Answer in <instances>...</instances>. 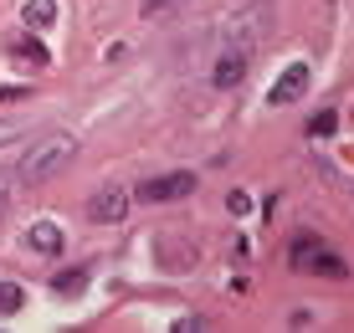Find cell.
Instances as JSON below:
<instances>
[{
  "label": "cell",
  "mask_w": 354,
  "mask_h": 333,
  "mask_svg": "<svg viewBox=\"0 0 354 333\" xmlns=\"http://www.w3.org/2000/svg\"><path fill=\"white\" fill-rule=\"evenodd\" d=\"M77 154V139L72 133H46V139H36L26 154H21V164H16V175L21 184H46L52 175H62V164Z\"/></svg>",
  "instance_id": "cell-1"
},
{
  "label": "cell",
  "mask_w": 354,
  "mask_h": 333,
  "mask_svg": "<svg viewBox=\"0 0 354 333\" xmlns=\"http://www.w3.org/2000/svg\"><path fill=\"white\" fill-rule=\"evenodd\" d=\"M298 272H313V277H349V267H344V256H334L328 246L319 241V236H298L292 241V256H288Z\"/></svg>",
  "instance_id": "cell-2"
},
{
  "label": "cell",
  "mask_w": 354,
  "mask_h": 333,
  "mask_svg": "<svg viewBox=\"0 0 354 333\" xmlns=\"http://www.w3.org/2000/svg\"><path fill=\"white\" fill-rule=\"evenodd\" d=\"M190 190H195V175H190V169H180V175H154V180H144L133 195H139L144 205H165V200L190 195Z\"/></svg>",
  "instance_id": "cell-3"
},
{
  "label": "cell",
  "mask_w": 354,
  "mask_h": 333,
  "mask_svg": "<svg viewBox=\"0 0 354 333\" xmlns=\"http://www.w3.org/2000/svg\"><path fill=\"white\" fill-rule=\"evenodd\" d=\"M308 82H313V67H308V61H292V67H283L277 88L267 93V103H272V108H292L303 93H308Z\"/></svg>",
  "instance_id": "cell-4"
},
{
  "label": "cell",
  "mask_w": 354,
  "mask_h": 333,
  "mask_svg": "<svg viewBox=\"0 0 354 333\" xmlns=\"http://www.w3.org/2000/svg\"><path fill=\"white\" fill-rule=\"evenodd\" d=\"M88 220H97V226H118V220H129V190H118V184L97 190L88 200Z\"/></svg>",
  "instance_id": "cell-5"
},
{
  "label": "cell",
  "mask_w": 354,
  "mask_h": 333,
  "mask_svg": "<svg viewBox=\"0 0 354 333\" xmlns=\"http://www.w3.org/2000/svg\"><path fill=\"white\" fill-rule=\"evenodd\" d=\"M247 67H252V52H247V46H226V52L216 57L211 82H216V88H236V82L247 77Z\"/></svg>",
  "instance_id": "cell-6"
},
{
  "label": "cell",
  "mask_w": 354,
  "mask_h": 333,
  "mask_svg": "<svg viewBox=\"0 0 354 333\" xmlns=\"http://www.w3.org/2000/svg\"><path fill=\"white\" fill-rule=\"evenodd\" d=\"M26 246H31L36 256H57L67 246V236H62L57 220H31V226H26Z\"/></svg>",
  "instance_id": "cell-7"
},
{
  "label": "cell",
  "mask_w": 354,
  "mask_h": 333,
  "mask_svg": "<svg viewBox=\"0 0 354 333\" xmlns=\"http://www.w3.org/2000/svg\"><path fill=\"white\" fill-rule=\"evenodd\" d=\"M6 46H10V57L31 61V67H46V61H52V52H46V46L31 36V26H26V31H16V36H6Z\"/></svg>",
  "instance_id": "cell-8"
},
{
  "label": "cell",
  "mask_w": 354,
  "mask_h": 333,
  "mask_svg": "<svg viewBox=\"0 0 354 333\" xmlns=\"http://www.w3.org/2000/svg\"><path fill=\"white\" fill-rule=\"evenodd\" d=\"M52 21H57V0H21V26L46 31Z\"/></svg>",
  "instance_id": "cell-9"
},
{
  "label": "cell",
  "mask_w": 354,
  "mask_h": 333,
  "mask_svg": "<svg viewBox=\"0 0 354 333\" xmlns=\"http://www.w3.org/2000/svg\"><path fill=\"white\" fill-rule=\"evenodd\" d=\"M82 282H88V272H82V267H72V272H62V277L52 282V287L62 292V298H77V292H82Z\"/></svg>",
  "instance_id": "cell-10"
},
{
  "label": "cell",
  "mask_w": 354,
  "mask_h": 333,
  "mask_svg": "<svg viewBox=\"0 0 354 333\" xmlns=\"http://www.w3.org/2000/svg\"><path fill=\"white\" fill-rule=\"evenodd\" d=\"M334 129H339V113H328V108H324V113H319V118L308 123V133H319V139H328V133H334Z\"/></svg>",
  "instance_id": "cell-11"
},
{
  "label": "cell",
  "mask_w": 354,
  "mask_h": 333,
  "mask_svg": "<svg viewBox=\"0 0 354 333\" xmlns=\"http://www.w3.org/2000/svg\"><path fill=\"white\" fill-rule=\"evenodd\" d=\"M21 307V287L16 282H0V313H16Z\"/></svg>",
  "instance_id": "cell-12"
},
{
  "label": "cell",
  "mask_w": 354,
  "mask_h": 333,
  "mask_svg": "<svg viewBox=\"0 0 354 333\" xmlns=\"http://www.w3.org/2000/svg\"><path fill=\"white\" fill-rule=\"evenodd\" d=\"M16 184H21V175L16 169H0V211L10 205V195H16Z\"/></svg>",
  "instance_id": "cell-13"
},
{
  "label": "cell",
  "mask_w": 354,
  "mask_h": 333,
  "mask_svg": "<svg viewBox=\"0 0 354 333\" xmlns=\"http://www.w3.org/2000/svg\"><path fill=\"white\" fill-rule=\"evenodd\" d=\"M226 205H231V216H247V211H252V200H247L241 190H231V200H226Z\"/></svg>",
  "instance_id": "cell-14"
},
{
  "label": "cell",
  "mask_w": 354,
  "mask_h": 333,
  "mask_svg": "<svg viewBox=\"0 0 354 333\" xmlns=\"http://www.w3.org/2000/svg\"><path fill=\"white\" fill-rule=\"evenodd\" d=\"M169 6H180V0H144V16L149 10H169Z\"/></svg>",
  "instance_id": "cell-15"
},
{
  "label": "cell",
  "mask_w": 354,
  "mask_h": 333,
  "mask_svg": "<svg viewBox=\"0 0 354 333\" xmlns=\"http://www.w3.org/2000/svg\"><path fill=\"white\" fill-rule=\"evenodd\" d=\"M16 133H21L16 123H6V118H0V144H6V139H16Z\"/></svg>",
  "instance_id": "cell-16"
}]
</instances>
